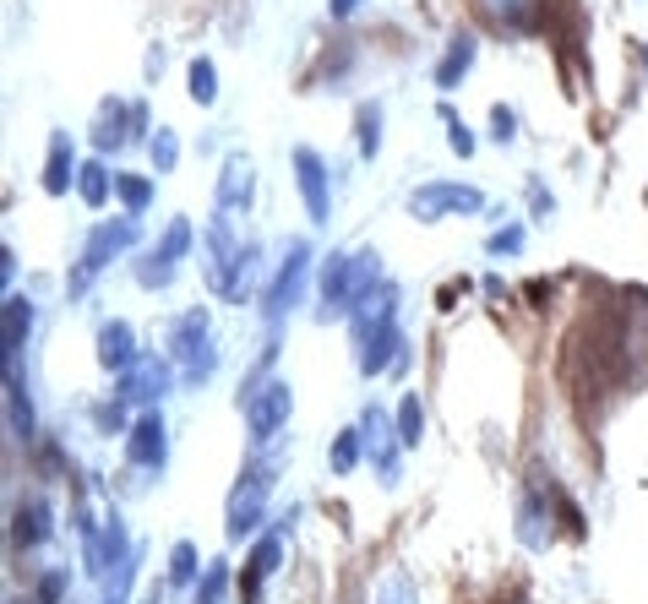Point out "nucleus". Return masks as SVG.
I'll use <instances>...</instances> for the list:
<instances>
[{"label": "nucleus", "instance_id": "obj_10", "mask_svg": "<svg viewBox=\"0 0 648 604\" xmlns=\"http://www.w3.org/2000/svg\"><path fill=\"white\" fill-rule=\"evenodd\" d=\"M99 360H104L110 371H126V365L137 360V349H132V327H126V321H110V327L99 332Z\"/></svg>", "mask_w": 648, "mask_h": 604}, {"label": "nucleus", "instance_id": "obj_18", "mask_svg": "<svg viewBox=\"0 0 648 604\" xmlns=\"http://www.w3.org/2000/svg\"><path fill=\"white\" fill-rule=\"evenodd\" d=\"M420 431H425V409H420V398L409 392V398L398 403V442H403V447H414V442H420Z\"/></svg>", "mask_w": 648, "mask_h": 604}, {"label": "nucleus", "instance_id": "obj_9", "mask_svg": "<svg viewBox=\"0 0 648 604\" xmlns=\"http://www.w3.org/2000/svg\"><path fill=\"white\" fill-rule=\"evenodd\" d=\"M469 66H475V33H458V38L447 44L442 66H436V88H442V93H453V88L469 77Z\"/></svg>", "mask_w": 648, "mask_h": 604}, {"label": "nucleus", "instance_id": "obj_3", "mask_svg": "<svg viewBox=\"0 0 648 604\" xmlns=\"http://www.w3.org/2000/svg\"><path fill=\"white\" fill-rule=\"evenodd\" d=\"M137 240V218H115V224H99L93 235H88V251H82V267H77V289L110 262V257H121L126 246Z\"/></svg>", "mask_w": 648, "mask_h": 604}, {"label": "nucleus", "instance_id": "obj_5", "mask_svg": "<svg viewBox=\"0 0 648 604\" xmlns=\"http://www.w3.org/2000/svg\"><path fill=\"white\" fill-rule=\"evenodd\" d=\"M284 420H289V387H284V381H268L262 392L246 398V425H251L257 442H268Z\"/></svg>", "mask_w": 648, "mask_h": 604}, {"label": "nucleus", "instance_id": "obj_12", "mask_svg": "<svg viewBox=\"0 0 648 604\" xmlns=\"http://www.w3.org/2000/svg\"><path fill=\"white\" fill-rule=\"evenodd\" d=\"M110 191H115V174H110L104 163H82V174H77V196H82L88 207H104Z\"/></svg>", "mask_w": 648, "mask_h": 604}, {"label": "nucleus", "instance_id": "obj_22", "mask_svg": "<svg viewBox=\"0 0 648 604\" xmlns=\"http://www.w3.org/2000/svg\"><path fill=\"white\" fill-rule=\"evenodd\" d=\"M354 457H360V431H343V436H338V447H332V468H338V474H349V468H354Z\"/></svg>", "mask_w": 648, "mask_h": 604}, {"label": "nucleus", "instance_id": "obj_14", "mask_svg": "<svg viewBox=\"0 0 648 604\" xmlns=\"http://www.w3.org/2000/svg\"><path fill=\"white\" fill-rule=\"evenodd\" d=\"M27 321H33V305L22 300V295H11L5 300V360L16 365V349H22V338H27Z\"/></svg>", "mask_w": 648, "mask_h": 604}, {"label": "nucleus", "instance_id": "obj_8", "mask_svg": "<svg viewBox=\"0 0 648 604\" xmlns=\"http://www.w3.org/2000/svg\"><path fill=\"white\" fill-rule=\"evenodd\" d=\"M77 174H82V169H77V158H71V143L55 137V143H49V158H44V191H49V196H66V191L77 185Z\"/></svg>", "mask_w": 648, "mask_h": 604}, {"label": "nucleus", "instance_id": "obj_26", "mask_svg": "<svg viewBox=\"0 0 648 604\" xmlns=\"http://www.w3.org/2000/svg\"><path fill=\"white\" fill-rule=\"evenodd\" d=\"M528 202H534V213H550V207H556L550 191H539V185H528Z\"/></svg>", "mask_w": 648, "mask_h": 604}, {"label": "nucleus", "instance_id": "obj_25", "mask_svg": "<svg viewBox=\"0 0 648 604\" xmlns=\"http://www.w3.org/2000/svg\"><path fill=\"white\" fill-rule=\"evenodd\" d=\"M518 246H523V229H501V235H490V240H486V251H490V257H501V251L512 257Z\"/></svg>", "mask_w": 648, "mask_h": 604}, {"label": "nucleus", "instance_id": "obj_11", "mask_svg": "<svg viewBox=\"0 0 648 604\" xmlns=\"http://www.w3.org/2000/svg\"><path fill=\"white\" fill-rule=\"evenodd\" d=\"M480 11H486L496 27H534L539 0H480Z\"/></svg>", "mask_w": 648, "mask_h": 604}, {"label": "nucleus", "instance_id": "obj_23", "mask_svg": "<svg viewBox=\"0 0 648 604\" xmlns=\"http://www.w3.org/2000/svg\"><path fill=\"white\" fill-rule=\"evenodd\" d=\"M490 137H496V143H512V137H518V115H512L507 104L490 110Z\"/></svg>", "mask_w": 648, "mask_h": 604}, {"label": "nucleus", "instance_id": "obj_15", "mask_svg": "<svg viewBox=\"0 0 648 604\" xmlns=\"http://www.w3.org/2000/svg\"><path fill=\"white\" fill-rule=\"evenodd\" d=\"M38 539H49V506L27 501V506H16V545H38Z\"/></svg>", "mask_w": 648, "mask_h": 604}, {"label": "nucleus", "instance_id": "obj_6", "mask_svg": "<svg viewBox=\"0 0 648 604\" xmlns=\"http://www.w3.org/2000/svg\"><path fill=\"white\" fill-rule=\"evenodd\" d=\"M300 278H306V246H289V262H284V273L268 289V316L273 321H278V310H289V300L300 295Z\"/></svg>", "mask_w": 648, "mask_h": 604}, {"label": "nucleus", "instance_id": "obj_4", "mask_svg": "<svg viewBox=\"0 0 648 604\" xmlns=\"http://www.w3.org/2000/svg\"><path fill=\"white\" fill-rule=\"evenodd\" d=\"M295 180H300V196H306L311 224H327L332 218V185H327V163L311 148H295Z\"/></svg>", "mask_w": 648, "mask_h": 604}, {"label": "nucleus", "instance_id": "obj_16", "mask_svg": "<svg viewBox=\"0 0 648 604\" xmlns=\"http://www.w3.org/2000/svg\"><path fill=\"white\" fill-rule=\"evenodd\" d=\"M185 82H191L185 93H191V99H196L202 110H207V104L218 99V71H213V60H207V55H196V60H191V71H185Z\"/></svg>", "mask_w": 648, "mask_h": 604}, {"label": "nucleus", "instance_id": "obj_24", "mask_svg": "<svg viewBox=\"0 0 648 604\" xmlns=\"http://www.w3.org/2000/svg\"><path fill=\"white\" fill-rule=\"evenodd\" d=\"M196 572V545H174V583H191Z\"/></svg>", "mask_w": 648, "mask_h": 604}, {"label": "nucleus", "instance_id": "obj_17", "mask_svg": "<svg viewBox=\"0 0 648 604\" xmlns=\"http://www.w3.org/2000/svg\"><path fill=\"white\" fill-rule=\"evenodd\" d=\"M115 196H121V202H126V213L137 218V213L154 202V180H148V174H115Z\"/></svg>", "mask_w": 648, "mask_h": 604}, {"label": "nucleus", "instance_id": "obj_13", "mask_svg": "<svg viewBox=\"0 0 648 604\" xmlns=\"http://www.w3.org/2000/svg\"><path fill=\"white\" fill-rule=\"evenodd\" d=\"M163 457V425H159V414H148L137 431H132V463H159Z\"/></svg>", "mask_w": 648, "mask_h": 604}, {"label": "nucleus", "instance_id": "obj_21", "mask_svg": "<svg viewBox=\"0 0 648 604\" xmlns=\"http://www.w3.org/2000/svg\"><path fill=\"white\" fill-rule=\"evenodd\" d=\"M442 121H447V148L458 152V158H469V152H475V132H469V126H464L447 104H442Z\"/></svg>", "mask_w": 648, "mask_h": 604}, {"label": "nucleus", "instance_id": "obj_27", "mask_svg": "<svg viewBox=\"0 0 648 604\" xmlns=\"http://www.w3.org/2000/svg\"><path fill=\"white\" fill-rule=\"evenodd\" d=\"M327 11H332V16H354V11H360V0H332Z\"/></svg>", "mask_w": 648, "mask_h": 604}, {"label": "nucleus", "instance_id": "obj_7", "mask_svg": "<svg viewBox=\"0 0 648 604\" xmlns=\"http://www.w3.org/2000/svg\"><path fill=\"white\" fill-rule=\"evenodd\" d=\"M251 191H257L251 158H229V163H224V180H218V207H224V213H229V207H246Z\"/></svg>", "mask_w": 648, "mask_h": 604}, {"label": "nucleus", "instance_id": "obj_20", "mask_svg": "<svg viewBox=\"0 0 648 604\" xmlns=\"http://www.w3.org/2000/svg\"><path fill=\"white\" fill-rule=\"evenodd\" d=\"M148 158H154V174H169L174 169V158H180V143H174V132L159 126L154 132V143H148Z\"/></svg>", "mask_w": 648, "mask_h": 604}, {"label": "nucleus", "instance_id": "obj_1", "mask_svg": "<svg viewBox=\"0 0 648 604\" xmlns=\"http://www.w3.org/2000/svg\"><path fill=\"white\" fill-rule=\"evenodd\" d=\"M376 284V251H354V257H332L322 273V316H343L349 305H360Z\"/></svg>", "mask_w": 648, "mask_h": 604}, {"label": "nucleus", "instance_id": "obj_2", "mask_svg": "<svg viewBox=\"0 0 648 604\" xmlns=\"http://www.w3.org/2000/svg\"><path fill=\"white\" fill-rule=\"evenodd\" d=\"M480 207H486V196L475 185H453V180H431V185H420L409 196V213L425 218V224H436L447 213H480Z\"/></svg>", "mask_w": 648, "mask_h": 604}, {"label": "nucleus", "instance_id": "obj_19", "mask_svg": "<svg viewBox=\"0 0 648 604\" xmlns=\"http://www.w3.org/2000/svg\"><path fill=\"white\" fill-rule=\"evenodd\" d=\"M382 152V104H365L360 110V158H376Z\"/></svg>", "mask_w": 648, "mask_h": 604}]
</instances>
